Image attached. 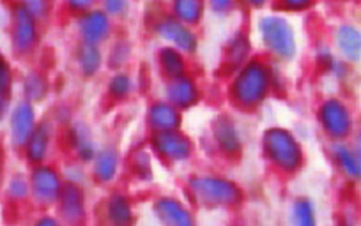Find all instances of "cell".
<instances>
[{
    "instance_id": "obj_1",
    "label": "cell",
    "mask_w": 361,
    "mask_h": 226,
    "mask_svg": "<svg viewBox=\"0 0 361 226\" xmlns=\"http://www.w3.org/2000/svg\"><path fill=\"white\" fill-rule=\"evenodd\" d=\"M225 85L228 106L239 113H255L271 96H275L273 62L264 55H253L243 68L232 73Z\"/></svg>"
},
{
    "instance_id": "obj_2",
    "label": "cell",
    "mask_w": 361,
    "mask_h": 226,
    "mask_svg": "<svg viewBox=\"0 0 361 226\" xmlns=\"http://www.w3.org/2000/svg\"><path fill=\"white\" fill-rule=\"evenodd\" d=\"M252 34L267 61L287 65L300 57V34L290 15L275 8L255 13Z\"/></svg>"
},
{
    "instance_id": "obj_3",
    "label": "cell",
    "mask_w": 361,
    "mask_h": 226,
    "mask_svg": "<svg viewBox=\"0 0 361 226\" xmlns=\"http://www.w3.org/2000/svg\"><path fill=\"white\" fill-rule=\"evenodd\" d=\"M186 200L207 212H231L245 201V189L238 180L218 172H192L185 182Z\"/></svg>"
},
{
    "instance_id": "obj_4",
    "label": "cell",
    "mask_w": 361,
    "mask_h": 226,
    "mask_svg": "<svg viewBox=\"0 0 361 226\" xmlns=\"http://www.w3.org/2000/svg\"><path fill=\"white\" fill-rule=\"evenodd\" d=\"M259 151L264 163L282 177L298 175L307 165V151L301 137L280 124L264 127L259 137Z\"/></svg>"
},
{
    "instance_id": "obj_5",
    "label": "cell",
    "mask_w": 361,
    "mask_h": 226,
    "mask_svg": "<svg viewBox=\"0 0 361 226\" xmlns=\"http://www.w3.org/2000/svg\"><path fill=\"white\" fill-rule=\"evenodd\" d=\"M147 32L159 44L176 48L190 58L195 57L200 50L199 30L177 20L163 8L147 16Z\"/></svg>"
},
{
    "instance_id": "obj_6",
    "label": "cell",
    "mask_w": 361,
    "mask_h": 226,
    "mask_svg": "<svg viewBox=\"0 0 361 226\" xmlns=\"http://www.w3.org/2000/svg\"><path fill=\"white\" fill-rule=\"evenodd\" d=\"M207 142H209L213 154L227 163L239 161L245 154V131L232 111H220L211 119Z\"/></svg>"
},
{
    "instance_id": "obj_7",
    "label": "cell",
    "mask_w": 361,
    "mask_h": 226,
    "mask_svg": "<svg viewBox=\"0 0 361 226\" xmlns=\"http://www.w3.org/2000/svg\"><path fill=\"white\" fill-rule=\"evenodd\" d=\"M145 144L154 154L156 161L166 168L188 166L197 158V142L183 127L163 133H149Z\"/></svg>"
},
{
    "instance_id": "obj_8",
    "label": "cell",
    "mask_w": 361,
    "mask_h": 226,
    "mask_svg": "<svg viewBox=\"0 0 361 226\" xmlns=\"http://www.w3.org/2000/svg\"><path fill=\"white\" fill-rule=\"evenodd\" d=\"M41 37L43 23L34 18L20 0H16L9 9V44L13 55L22 61L34 57L41 46Z\"/></svg>"
},
{
    "instance_id": "obj_9",
    "label": "cell",
    "mask_w": 361,
    "mask_h": 226,
    "mask_svg": "<svg viewBox=\"0 0 361 226\" xmlns=\"http://www.w3.org/2000/svg\"><path fill=\"white\" fill-rule=\"evenodd\" d=\"M315 124L329 142H347L356 131L354 113L338 96L322 97L315 106Z\"/></svg>"
},
{
    "instance_id": "obj_10",
    "label": "cell",
    "mask_w": 361,
    "mask_h": 226,
    "mask_svg": "<svg viewBox=\"0 0 361 226\" xmlns=\"http://www.w3.org/2000/svg\"><path fill=\"white\" fill-rule=\"evenodd\" d=\"M29 182L30 201L43 211L54 208L57 205L62 189L66 186L61 166L51 161L30 166Z\"/></svg>"
},
{
    "instance_id": "obj_11",
    "label": "cell",
    "mask_w": 361,
    "mask_h": 226,
    "mask_svg": "<svg viewBox=\"0 0 361 226\" xmlns=\"http://www.w3.org/2000/svg\"><path fill=\"white\" fill-rule=\"evenodd\" d=\"M90 179L99 187H114L126 172V156L116 142L99 145L94 159L89 165Z\"/></svg>"
},
{
    "instance_id": "obj_12",
    "label": "cell",
    "mask_w": 361,
    "mask_h": 226,
    "mask_svg": "<svg viewBox=\"0 0 361 226\" xmlns=\"http://www.w3.org/2000/svg\"><path fill=\"white\" fill-rule=\"evenodd\" d=\"M71 20L73 32H75L76 41H80V43L106 46L117 34V23L99 6Z\"/></svg>"
},
{
    "instance_id": "obj_13",
    "label": "cell",
    "mask_w": 361,
    "mask_h": 226,
    "mask_svg": "<svg viewBox=\"0 0 361 226\" xmlns=\"http://www.w3.org/2000/svg\"><path fill=\"white\" fill-rule=\"evenodd\" d=\"M253 55H255V39H253L252 30L246 27H235L221 44L218 71L224 78H228L232 73L243 68Z\"/></svg>"
},
{
    "instance_id": "obj_14",
    "label": "cell",
    "mask_w": 361,
    "mask_h": 226,
    "mask_svg": "<svg viewBox=\"0 0 361 226\" xmlns=\"http://www.w3.org/2000/svg\"><path fill=\"white\" fill-rule=\"evenodd\" d=\"M61 142L69 152V156L78 161L90 165V161L94 159L96 152L99 149L98 137L89 120L82 119V117H75L73 123L61 130Z\"/></svg>"
},
{
    "instance_id": "obj_15",
    "label": "cell",
    "mask_w": 361,
    "mask_h": 226,
    "mask_svg": "<svg viewBox=\"0 0 361 226\" xmlns=\"http://www.w3.org/2000/svg\"><path fill=\"white\" fill-rule=\"evenodd\" d=\"M161 97L179 108L183 113L199 106L204 99V87L195 73L176 76V78L161 80Z\"/></svg>"
},
{
    "instance_id": "obj_16",
    "label": "cell",
    "mask_w": 361,
    "mask_h": 226,
    "mask_svg": "<svg viewBox=\"0 0 361 226\" xmlns=\"http://www.w3.org/2000/svg\"><path fill=\"white\" fill-rule=\"evenodd\" d=\"M149 212L156 222L165 226H192L197 218L193 214V205L177 194H156L149 205Z\"/></svg>"
},
{
    "instance_id": "obj_17",
    "label": "cell",
    "mask_w": 361,
    "mask_h": 226,
    "mask_svg": "<svg viewBox=\"0 0 361 226\" xmlns=\"http://www.w3.org/2000/svg\"><path fill=\"white\" fill-rule=\"evenodd\" d=\"M59 138H61V130L48 117L39 119L36 130L32 131L27 144L23 145V159L30 166L41 165V163H50L51 158H54L55 147L59 144Z\"/></svg>"
},
{
    "instance_id": "obj_18",
    "label": "cell",
    "mask_w": 361,
    "mask_h": 226,
    "mask_svg": "<svg viewBox=\"0 0 361 226\" xmlns=\"http://www.w3.org/2000/svg\"><path fill=\"white\" fill-rule=\"evenodd\" d=\"M39 123L37 104L27 99H18L11 104L8 113V140L13 149L22 151L32 131Z\"/></svg>"
},
{
    "instance_id": "obj_19",
    "label": "cell",
    "mask_w": 361,
    "mask_h": 226,
    "mask_svg": "<svg viewBox=\"0 0 361 226\" xmlns=\"http://www.w3.org/2000/svg\"><path fill=\"white\" fill-rule=\"evenodd\" d=\"M185 123V113L173 106L165 97H152L144 110V126L147 133H163V131L180 130Z\"/></svg>"
},
{
    "instance_id": "obj_20",
    "label": "cell",
    "mask_w": 361,
    "mask_h": 226,
    "mask_svg": "<svg viewBox=\"0 0 361 226\" xmlns=\"http://www.w3.org/2000/svg\"><path fill=\"white\" fill-rule=\"evenodd\" d=\"M54 208L61 222H68V225H82V222H85L87 215H89L87 187L66 182L61 198H59L57 205Z\"/></svg>"
},
{
    "instance_id": "obj_21",
    "label": "cell",
    "mask_w": 361,
    "mask_h": 226,
    "mask_svg": "<svg viewBox=\"0 0 361 226\" xmlns=\"http://www.w3.org/2000/svg\"><path fill=\"white\" fill-rule=\"evenodd\" d=\"M99 214H102L103 221L116 226L133 225L137 221V208H135L133 198L124 189H117V187H110L109 193L105 194L102 205H99Z\"/></svg>"
},
{
    "instance_id": "obj_22",
    "label": "cell",
    "mask_w": 361,
    "mask_h": 226,
    "mask_svg": "<svg viewBox=\"0 0 361 226\" xmlns=\"http://www.w3.org/2000/svg\"><path fill=\"white\" fill-rule=\"evenodd\" d=\"M73 64H75V71L80 78L85 82H94L106 69L105 46H96V44L78 41L73 50Z\"/></svg>"
},
{
    "instance_id": "obj_23",
    "label": "cell",
    "mask_w": 361,
    "mask_h": 226,
    "mask_svg": "<svg viewBox=\"0 0 361 226\" xmlns=\"http://www.w3.org/2000/svg\"><path fill=\"white\" fill-rule=\"evenodd\" d=\"M331 44L338 57L349 64H357L361 61V29L354 23H338L333 30Z\"/></svg>"
},
{
    "instance_id": "obj_24",
    "label": "cell",
    "mask_w": 361,
    "mask_h": 226,
    "mask_svg": "<svg viewBox=\"0 0 361 226\" xmlns=\"http://www.w3.org/2000/svg\"><path fill=\"white\" fill-rule=\"evenodd\" d=\"M154 68L161 80L176 78L192 71V58L176 48L159 44L154 51Z\"/></svg>"
},
{
    "instance_id": "obj_25",
    "label": "cell",
    "mask_w": 361,
    "mask_h": 226,
    "mask_svg": "<svg viewBox=\"0 0 361 226\" xmlns=\"http://www.w3.org/2000/svg\"><path fill=\"white\" fill-rule=\"evenodd\" d=\"M140 90V82L130 69L110 71L105 80V96L110 103L124 104L133 99Z\"/></svg>"
},
{
    "instance_id": "obj_26",
    "label": "cell",
    "mask_w": 361,
    "mask_h": 226,
    "mask_svg": "<svg viewBox=\"0 0 361 226\" xmlns=\"http://www.w3.org/2000/svg\"><path fill=\"white\" fill-rule=\"evenodd\" d=\"M328 156L333 166L350 182H361V159L347 142H329Z\"/></svg>"
},
{
    "instance_id": "obj_27",
    "label": "cell",
    "mask_w": 361,
    "mask_h": 226,
    "mask_svg": "<svg viewBox=\"0 0 361 226\" xmlns=\"http://www.w3.org/2000/svg\"><path fill=\"white\" fill-rule=\"evenodd\" d=\"M51 80L48 73L41 68H30L20 78V92L22 99L30 101L34 104H43L50 97Z\"/></svg>"
},
{
    "instance_id": "obj_28",
    "label": "cell",
    "mask_w": 361,
    "mask_h": 226,
    "mask_svg": "<svg viewBox=\"0 0 361 226\" xmlns=\"http://www.w3.org/2000/svg\"><path fill=\"white\" fill-rule=\"evenodd\" d=\"M156 158L147 147V144L135 147L130 154L126 156V172L130 173L135 182L147 186L156 177Z\"/></svg>"
},
{
    "instance_id": "obj_29",
    "label": "cell",
    "mask_w": 361,
    "mask_h": 226,
    "mask_svg": "<svg viewBox=\"0 0 361 226\" xmlns=\"http://www.w3.org/2000/svg\"><path fill=\"white\" fill-rule=\"evenodd\" d=\"M165 9L193 29H199L207 18L206 0H166Z\"/></svg>"
},
{
    "instance_id": "obj_30",
    "label": "cell",
    "mask_w": 361,
    "mask_h": 226,
    "mask_svg": "<svg viewBox=\"0 0 361 226\" xmlns=\"http://www.w3.org/2000/svg\"><path fill=\"white\" fill-rule=\"evenodd\" d=\"M135 41L128 36L116 34L114 39L105 46L106 69L109 71H119V69H130L135 58Z\"/></svg>"
},
{
    "instance_id": "obj_31",
    "label": "cell",
    "mask_w": 361,
    "mask_h": 226,
    "mask_svg": "<svg viewBox=\"0 0 361 226\" xmlns=\"http://www.w3.org/2000/svg\"><path fill=\"white\" fill-rule=\"evenodd\" d=\"M289 222L296 226L317 225V207L310 196H296L290 201Z\"/></svg>"
},
{
    "instance_id": "obj_32",
    "label": "cell",
    "mask_w": 361,
    "mask_h": 226,
    "mask_svg": "<svg viewBox=\"0 0 361 226\" xmlns=\"http://www.w3.org/2000/svg\"><path fill=\"white\" fill-rule=\"evenodd\" d=\"M61 170H62V175H64L66 182L76 184V186H85V187L92 182V179H90L89 165H85V163L71 158V156L62 161Z\"/></svg>"
},
{
    "instance_id": "obj_33",
    "label": "cell",
    "mask_w": 361,
    "mask_h": 226,
    "mask_svg": "<svg viewBox=\"0 0 361 226\" xmlns=\"http://www.w3.org/2000/svg\"><path fill=\"white\" fill-rule=\"evenodd\" d=\"M6 196L13 203H25L30 200V182L25 173H13L6 180Z\"/></svg>"
},
{
    "instance_id": "obj_34",
    "label": "cell",
    "mask_w": 361,
    "mask_h": 226,
    "mask_svg": "<svg viewBox=\"0 0 361 226\" xmlns=\"http://www.w3.org/2000/svg\"><path fill=\"white\" fill-rule=\"evenodd\" d=\"M207 16L218 22H227L238 16V13L245 11L241 0H206Z\"/></svg>"
},
{
    "instance_id": "obj_35",
    "label": "cell",
    "mask_w": 361,
    "mask_h": 226,
    "mask_svg": "<svg viewBox=\"0 0 361 226\" xmlns=\"http://www.w3.org/2000/svg\"><path fill=\"white\" fill-rule=\"evenodd\" d=\"M99 8L116 23L128 22L133 18L137 2L135 0H99Z\"/></svg>"
},
{
    "instance_id": "obj_36",
    "label": "cell",
    "mask_w": 361,
    "mask_h": 226,
    "mask_svg": "<svg viewBox=\"0 0 361 226\" xmlns=\"http://www.w3.org/2000/svg\"><path fill=\"white\" fill-rule=\"evenodd\" d=\"M338 54L335 51L331 43H326V41H319L317 44L312 50V62H314V68L317 69L319 73L326 75L328 69L331 68L333 62L336 61Z\"/></svg>"
},
{
    "instance_id": "obj_37",
    "label": "cell",
    "mask_w": 361,
    "mask_h": 226,
    "mask_svg": "<svg viewBox=\"0 0 361 226\" xmlns=\"http://www.w3.org/2000/svg\"><path fill=\"white\" fill-rule=\"evenodd\" d=\"M20 2H22L27 8V11H29L34 18L39 20L43 25L54 18L59 6V0H20Z\"/></svg>"
},
{
    "instance_id": "obj_38",
    "label": "cell",
    "mask_w": 361,
    "mask_h": 226,
    "mask_svg": "<svg viewBox=\"0 0 361 226\" xmlns=\"http://www.w3.org/2000/svg\"><path fill=\"white\" fill-rule=\"evenodd\" d=\"M317 0H273V8L290 16H301L315 8Z\"/></svg>"
},
{
    "instance_id": "obj_39",
    "label": "cell",
    "mask_w": 361,
    "mask_h": 226,
    "mask_svg": "<svg viewBox=\"0 0 361 226\" xmlns=\"http://www.w3.org/2000/svg\"><path fill=\"white\" fill-rule=\"evenodd\" d=\"M15 69L9 58L4 54H0V92L11 96L15 90Z\"/></svg>"
},
{
    "instance_id": "obj_40",
    "label": "cell",
    "mask_w": 361,
    "mask_h": 226,
    "mask_svg": "<svg viewBox=\"0 0 361 226\" xmlns=\"http://www.w3.org/2000/svg\"><path fill=\"white\" fill-rule=\"evenodd\" d=\"M48 119H50L59 130H62V127H66L69 123H73V119H75V108H73L68 101H61V103H57L51 108V113Z\"/></svg>"
},
{
    "instance_id": "obj_41",
    "label": "cell",
    "mask_w": 361,
    "mask_h": 226,
    "mask_svg": "<svg viewBox=\"0 0 361 226\" xmlns=\"http://www.w3.org/2000/svg\"><path fill=\"white\" fill-rule=\"evenodd\" d=\"M59 4L66 15L75 18V16L90 11V9L98 8L99 0H59Z\"/></svg>"
},
{
    "instance_id": "obj_42",
    "label": "cell",
    "mask_w": 361,
    "mask_h": 226,
    "mask_svg": "<svg viewBox=\"0 0 361 226\" xmlns=\"http://www.w3.org/2000/svg\"><path fill=\"white\" fill-rule=\"evenodd\" d=\"M350 65L353 64H349L347 61H343L342 57H336V61L333 62L331 68L328 69L326 76H329V78L335 80V82H338V83L347 82L350 76V71H353V69H350Z\"/></svg>"
},
{
    "instance_id": "obj_43",
    "label": "cell",
    "mask_w": 361,
    "mask_h": 226,
    "mask_svg": "<svg viewBox=\"0 0 361 226\" xmlns=\"http://www.w3.org/2000/svg\"><path fill=\"white\" fill-rule=\"evenodd\" d=\"M243 9L252 13H260L267 8H273V0H241Z\"/></svg>"
},
{
    "instance_id": "obj_44",
    "label": "cell",
    "mask_w": 361,
    "mask_h": 226,
    "mask_svg": "<svg viewBox=\"0 0 361 226\" xmlns=\"http://www.w3.org/2000/svg\"><path fill=\"white\" fill-rule=\"evenodd\" d=\"M9 110H11V96H6V94L0 92V123L8 119Z\"/></svg>"
},
{
    "instance_id": "obj_45",
    "label": "cell",
    "mask_w": 361,
    "mask_h": 226,
    "mask_svg": "<svg viewBox=\"0 0 361 226\" xmlns=\"http://www.w3.org/2000/svg\"><path fill=\"white\" fill-rule=\"evenodd\" d=\"M353 149L354 151H356V154H357V158L361 159V130H357V131H354V134H353Z\"/></svg>"
},
{
    "instance_id": "obj_46",
    "label": "cell",
    "mask_w": 361,
    "mask_h": 226,
    "mask_svg": "<svg viewBox=\"0 0 361 226\" xmlns=\"http://www.w3.org/2000/svg\"><path fill=\"white\" fill-rule=\"evenodd\" d=\"M39 225H61V219L59 215H43V218L37 219Z\"/></svg>"
},
{
    "instance_id": "obj_47",
    "label": "cell",
    "mask_w": 361,
    "mask_h": 226,
    "mask_svg": "<svg viewBox=\"0 0 361 226\" xmlns=\"http://www.w3.org/2000/svg\"><path fill=\"white\" fill-rule=\"evenodd\" d=\"M4 166H6V158H4V149L0 145V182L4 179Z\"/></svg>"
},
{
    "instance_id": "obj_48",
    "label": "cell",
    "mask_w": 361,
    "mask_h": 226,
    "mask_svg": "<svg viewBox=\"0 0 361 226\" xmlns=\"http://www.w3.org/2000/svg\"><path fill=\"white\" fill-rule=\"evenodd\" d=\"M335 2H349V0H335Z\"/></svg>"
}]
</instances>
